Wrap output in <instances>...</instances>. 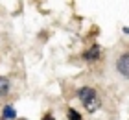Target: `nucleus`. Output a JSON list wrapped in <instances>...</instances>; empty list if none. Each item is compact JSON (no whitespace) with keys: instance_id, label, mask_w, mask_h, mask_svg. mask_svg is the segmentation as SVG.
<instances>
[{"instance_id":"nucleus-1","label":"nucleus","mask_w":129,"mask_h":120,"mask_svg":"<svg viewBox=\"0 0 129 120\" xmlns=\"http://www.w3.org/2000/svg\"><path fill=\"white\" fill-rule=\"evenodd\" d=\"M78 98L81 100V104H83V107L89 113H94L100 109V105H102V100H100L98 92L94 91L92 87H81L78 91Z\"/></svg>"},{"instance_id":"nucleus-2","label":"nucleus","mask_w":129,"mask_h":120,"mask_svg":"<svg viewBox=\"0 0 129 120\" xmlns=\"http://www.w3.org/2000/svg\"><path fill=\"white\" fill-rule=\"evenodd\" d=\"M116 70L124 78H129V52H124L118 56V59H116Z\"/></svg>"},{"instance_id":"nucleus-3","label":"nucleus","mask_w":129,"mask_h":120,"mask_svg":"<svg viewBox=\"0 0 129 120\" xmlns=\"http://www.w3.org/2000/svg\"><path fill=\"white\" fill-rule=\"evenodd\" d=\"M100 46L98 44H94L92 48H89L85 54H83V57H85V61H89V63H92V61H96V59H100Z\"/></svg>"},{"instance_id":"nucleus-4","label":"nucleus","mask_w":129,"mask_h":120,"mask_svg":"<svg viewBox=\"0 0 129 120\" xmlns=\"http://www.w3.org/2000/svg\"><path fill=\"white\" fill-rule=\"evenodd\" d=\"M2 116H4V120H13L15 118V109L11 105H6L4 111H2Z\"/></svg>"},{"instance_id":"nucleus-5","label":"nucleus","mask_w":129,"mask_h":120,"mask_svg":"<svg viewBox=\"0 0 129 120\" xmlns=\"http://www.w3.org/2000/svg\"><path fill=\"white\" fill-rule=\"evenodd\" d=\"M8 91H9V80L4 78V76H0V96H4Z\"/></svg>"},{"instance_id":"nucleus-6","label":"nucleus","mask_w":129,"mask_h":120,"mask_svg":"<svg viewBox=\"0 0 129 120\" xmlns=\"http://www.w3.org/2000/svg\"><path fill=\"white\" fill-rule=\"evenodd\" d=\"M67 116H68V120H83L81 118V115L76 109H72V107H68V111H67Z\"/></svg>"},{"instance_id":"nucleus-7","label":"nucleus","mask_w":129,"mask_h":120,"mask_svg":"<svg viewBox=\"0 0 129 120\" xmlns=\"http://www.w3.org/2000/svg\"><path fill=\"white\" fill-rule=\"evenodd\" d=\"M43 120H55V118H54V116H52V115H46V116H44Z\"/></svg>"},{"instance_id":"nucleus-8","label":"nucleus","mask_w":129,"mask_h":120,"mask_svg":"<svg viewBox=\"0 0 129 120\" xmlns=\"http://www.w3.org/2000/svg\"><path fill=\"white\" fill-rule=\"evenodd\" d=\"M22 120H26V118H22Z\"/></svg>"},{"instance_id":"nucleus-9","label":"nucleus","mask_w":129,"mask_h":120,"mask_svg":"<svg viewBox=\"0 0 129 120\" xmlns=\"http://www.w3.org/2000/svg\"><path fill=\"white\" fill-rule=\"evenodd\" d=\"M0 120H2V118H0Z\"/></svg>"}]
</instances>
